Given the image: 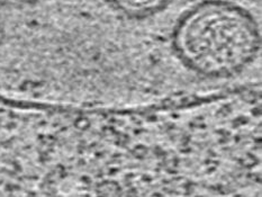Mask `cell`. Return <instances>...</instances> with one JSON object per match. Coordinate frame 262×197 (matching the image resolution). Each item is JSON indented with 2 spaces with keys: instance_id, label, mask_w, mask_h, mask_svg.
I'll return each mask as SVG.
<instances>
[{
  "instance_id": "3",
  "label": "cell",
  "mask_w": 262,
  "mask_h": 197,
  "mask_svg": "<svg viewBox=\"0 0 262 197\" xmlns=\"http://www.w3.org/2000/svg\"><path fill=\"white\" fill-rule=\"evenodd\" d=\"M15 2H18L21 4H28V5H33V4H38L45 2V0H15Z\"/></svg>"
},
{
  "instance_id": "1",
  "label": "cell",
  "mask_w": 262,
  "mask_h": 197,
  "mask_svg": "<svg viewBox=\"0 0 262 197\" xmlns=\"http://www.w3.org/2000/svg\"><path fill=\"white\" fill-rule=\"evenodd\" d=\"M171 45L177 59L195 75L230 79L257 60L261 32L254 16L241 5L203 0L177 19Z\"/></svg>"
},
{
  "instance_id": "2",
  "label": "cell",
  "mask_w": 262,
  "mask_h": 197,
  "mask_svg": "<svg viewBox=\"0 0 262 197\" xmlns=\"http://www.w3.org/2000/svg\"><path fill=\"white\" fill-rule=\"evenodd\" d=\"M117 14L128 19L142 20L166 10L172 0H105Z\"/></svg>"
}]
</instances>
